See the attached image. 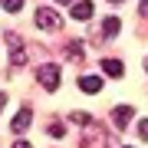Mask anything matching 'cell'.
I'll return each mask as SVG.
<instances>
[{
  "instance_id": "1",
  "label": "cell",
  "mask_w": 148,
  "mask_h": 148,
  "mask_svg": "<svg viewBox=\"0 0 148 148\" xmlns=\"http://www.w3.org/2000/svg\"><path fill=\"white\" fill-rule=\"evenodd\" d=\"M36 79H40V86L43 89H59V79H63V73H59V66L56 63H43L40 69H36Z\"/></svg>"
},
{
  "instance_id": "2",
  "label": "cell",
  "mask_w": 148,
  "mask_h": 148,
  "mask_svg": "<svg viewBox=\"0 0 148 148\" xmlns=\"http://www.w3.org/2000/svg\"><path fill=\"white\" fill-rule=\"evenodd\" d=\"M36 27H40V30H46V33H53V30L63 27V20H59V13H56V10H49V7H40V10H36Z\"/></svg>"
},
{
  "instance_id": "3",
  "label": "cell",
  "mask_w": 148,
  "mask_h": 148,
  "mask_svg": "<svg viewBox=\"0 0 148 148\" xmlns=\"http://www.w3.org/2000/svg\"><path fill=\"white\" fill-rule=\"evenodd\" d=\"M7 46H10V63H13V66H23L27 53H23V43H20L16 33H7Z\"/></svg>"
},
{
  "instance_id": "4",
  "label": "cell",
  "mask_w": 148,
  "mask_h": 148,
  "mask_svg": "<svg viewBox=\"0 0 148 148\" xmlns=\"http://www.w3.org/2000/svg\"><path fill=\"white\" fill-rule=\"evenodd\" d=\"M30 122H33V115H30V109L23 106V109L16 112V115H13V122H10V128H13L16 135H20V132H27V128H30Z\"/></svg>"
},
{
  "instance_id": "5",
  "label": "cell",
  "mask_w": 148,
  "mask_h": 148,
  "mask_svg": "<svg viewBox=\"0 0 148 148\" xmlns=\"http://www.w3.org/2000/svg\"><path fill=\"white\" fill-rule=\"evenodd\" d=\"M112 122H115V128H128L132 109H128V106H115V109H112Z\"/></svg>"
},
{
  "instance_id": "6",
  "label": "cell",
  "mask_w": 148,
  "mask_h": 148,
  "mask_svg": "<svg viewBox=\"0 0 148 148\" xmlns=\"http://www.w3.org/2000/svg\"><path fill=\"white\" fill-rule=\"evenodd\" d=\"M119 30H122V20H119V16H106V20H102V36H106V40H115Z\"/></svg>"
},
{
  "instance_id": "7",
  "label": "cell",
  "mask_w": 148,
  "mask_h": 148,
  "mask_svg": "<svg viewBox=\"0 0 148 148\" xmlns=\"http://www.w3.org/2000/svg\"><path fill=\"white\" fill-rule=\"evenodd\" d=\"M69 13H73V20H89V16H92V3H89V0H79V3H73Z\"/></svg>"
},
{
  "instance_id": "8",
  "label": "cell",
  "mask_w": 148,
  "mask_h": 148,
  "mask_svg": "<svg viewBox=\"0 0 148 148\" xmlns=\"http://www.w3.org/2000/svg\"><path fill=\"white\" fill-rule=\"evenodd\" d=\"M79 89L89 92V95H95V92L102 89V79H99V76H82V79H79Z\"/></svg>"
},
{
  "instance_id": "9",
  "label": "cell",
  "mask_w": 148,
  "mask_h": 148,
  "mask_svg": "<svg viewBox=\"0 0 148 148\" xmlns=\"http://www.w3.org/2000/svg\"><path fill=\"white\" fill-rule=\"evenodd\" d=\"M102 73L112 76V79H122V73H125V69H122L119 59H102Z\"/></svg>"
},
{
  "instance_id": "10",
  "label": "cell",
  "mask_w": 148,
  "mask_h": 148,
  "mask_svg": "<svg viewBox=\"0 0 148 148\" xmlns=\"http://www.w3.org/2000/svg\"><path fill=\"white\" fill-rule=\"evenodd\" d=\"M82 53H86V49H82V43H76V40L66 46V56L73 59V63H82Z\"/></svg>"
},
{
  "instance_id": "11",
  "label": "cell",
  "mask_w": 148,
  "mask_h": 148,
  "mask_svg": "<svg viewBox=\"0 0 148 148\" xmlns=\"http://www.w3.org/2000/svg\"><path fill=\"white\" fill-rule=\"evenodd\" d=\"M46 132L53 135V138H63V132H66V125H63V122H49V125H46Z\"/></svg>"
},
{
  "instance_id": "12",
  "label": "cell",
  "mask_w": 148,
  "mask_h": 148,
  "mask_svg": "<svg viewBox=\"0 0 148 148\" xmlns=\"http://www.w3.org/2000/svg\"><path fill=\"white\" fill-rule=\"evenodd\" d=\"M0 7H3L7 13H16V10L23 7V0H0Z\"/></svg>"
},
{
  "instance_id": "13",
  "label": "cell",
  "mask_w": 148,
  "mask_h": 148,
  "mask_svg": "<svg viewBox=\"0 0 148 148\" xmlns=\"http://www.w3.org/2000/svg\"><path fill=\"white\" fill-rule=\"evenodd\" d=\"M69 119H73L76 125H89V122H92V119H89V112H73Z\"/></svg>"
},
{
  "instance_id": "14",
  "label": "cell",
  "mask_w": 148,
  "mask_h": 148,
  "mask_svg": "<svg viewBox=\"0 0 148 148\" xmlns=\"http://www.w3.org/2000/svg\"><path fill=\"white\" fill-rule=\"evenodd\" d=\"M138 138H142V142H148V119L138 122Z\"/></svg>"
},
{
  "instance_id": "15",
  "label": "cell",
  "mask_w": 148,
  "mask_h": 148,
  "mask_svg": "<svg viewBox=\"0 0 148 148\" xmlns=\"http://www.w3.org/2000/svg\"><path fill=\"white\" fill-rule=\"evenodd\" d=\"M142 16L148 20V0H142Z\"/></svg>"
},
{
  "instance_id": "16",
  "label": "cell",
  "mask_w": 148,
  "mask_h": 148,
  "mask_svg": "<svg viewBox=\"0 0 148 148\" xmlns=\"http://www.w3.org/2000/svg\"><path fill=\"white\" fill-rule=\"evenodd\" d=\"M13 148H30V142H13Z\"/></svg>"
},
{
  "instance_id": "17",
  "label": "cell",
  "mask_w": 148,
  "mask_h": 148,
  "mask_svg": "<svg viewBox=\"0 0 148 148\" xmlns=\"http://www.w3.org/2000/svg\"><path fill=\"white\" fill-rule=\"evenodd\" d=\"M7 106V92H0V109H3Z\"/></svg>"
},
{
  "instance_id": "18",
  "label": "cell",
  "mask_w": 148,
  "mask_h": 148,
  "mask_svg": "<svg viewBox=\"0 0 148 148\" xmlns=\"http://www.w3.org/2000/svg\"><path fill=\"white\" fill-rule=\"evenodd\" d=\"M56 3H69V0H56Z\"/></svg>"
},
{
  "instance_id": "19",
  "label": "cell",
  "mask_w": 148,
  "mask_h": 148,
  "mask_svg": "<svg viewBox=\"0 0 148 148\" xmlns=\"http://www.w3.org/2000/svg\"><path fill=\"white\" fill-rule=\"evenodd\" d=\"M112 3H122V0H112Z\"/></svg>"
},
{
  "instance_id": "20",
  "label": "cell",
  "mask_w": 148,
  "mask_h": 148,
  "mask_svg": "<svg viewBox=\"0 0 148 148\" xmlns=\"http://www.w3.org/2000/svg\"><path fill=\"white\" fill-rule=\"evenodd\" d=\"M145 69H148V59H145Z\"/></svg>"
}]
</instances>
